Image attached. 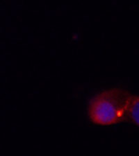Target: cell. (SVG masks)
Instances as JSON below:
<instances>
[{
    "instance_id": "obj_2",
    "label": "cell",
    "mask_w": 139,
    "mask_h": 156,
    "mask_svg": "<svg viewBox=\"0 0 139 156\" xmlns=\"http://www.w3.org/2000/svg\"><path fill=\"white\" fill-rule=\"evenodd\" d=\"M126 122L139 126V97L138 94H131V99L129 104Z\"/></svg>"
},
{
    "instance_id": "obj_1",
    "label": "cell",
    "mask_w": 139,
    "mask_h": 156,
    "mask_svg": "<svg viewBox=\"0 0 139 156\" xmlns=\"http://www.w3.org/2000/svg\"><path fill=\"white\" fill-rule=\"evenodd\" d=\"M131 94L125 89L113 87L100 92L88 104V116L93 124L102 126L126 122Z\"/></svg>"
}]
</instances>
